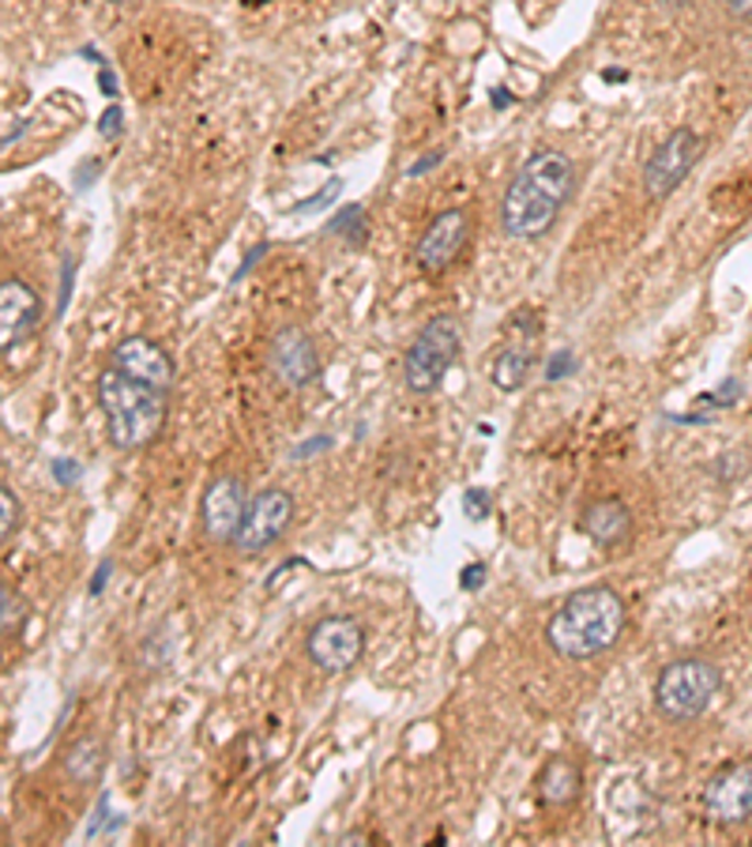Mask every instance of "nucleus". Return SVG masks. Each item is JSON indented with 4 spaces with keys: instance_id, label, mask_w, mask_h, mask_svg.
Listing matches in <instances>:
<instances>
[{
    "instance_id": "f257e3e1",
    "label": "nucleus",
    "mask_w": 752,
    "mask_h": 847,
    "mask_svg": "<svg viewBox=\"0 0 752 847\" xmlns=\"http://www.w3.org/2000/svg\"><path fill=\"white\" fill-rule=\"evenodd\" d=\"M576 185V166L557 147H538L516 170L501 200V226L512 242H538L553 231Z\"/></svg>"
},
{
    "instance_id": "f03ea898",
    "label": "nucleus",
    "mask_w": 752,
    "mask_h": 847,
    "mask_svg": "<svg viewBox=\"0 0 752 847\" xmlns=\"http://www.w3.org/2000/svg\"><path fill=\"white\" fill-rule=\"evenodd\" d=\"M625 622V599L606 584H591L572 591L557 606V614L546 622V640L561 659H595L621 640Z\"/></svg>"
},
{
    "instance_id": "7ed1b4c3",
    "label": "nucleus",
    "mask_w": 752,
    "mask_h": 847,
    "mask_svg": "<svg viewBox=\"0 0 752 847\" xmlns=\"http://www.w3.org/2000/svg\"><path fill=\"white\" fill-rule=\"evenodd\" d=\"M99 403L105 414V430L117 448H139L158 437L170 411V388L139 381L128 369L105 366L99 377Z\"/></svg>"
},
{
    "instance_id": "20e7f679",
    "label": "nucleus",
    "mask_w": 752,
    "mask_h": 847,
    "mask_svg": "<svg viewBox=\"0 0 752 847\" xmlns=\"http://www.w3.org/2000/svg\"><path fill=\"white\" fill-rule=\"evenodd\" d=\"M719 690L722 675L711 659L681 656L662 667L659 678H654V709L674 723H693L711 709Z\"/></svg>"
},
{
    "instance_id": "39448f33",
    "label": "nucleus",
    "mask_w": 752,
    "mask_h": 847,
    "mask_svg": "<svg viewBox=\"0 0 752 847\" xmlns=\"http://www.w3.org/2000/svg\"><path fill=\"white\" fill-rule=\"evenodd\" d=\"M459 339H463V335H459V321L448 313L422 324V332L414 335V343L406 347V358H403V381L414 395H433L445 385L448 369L456 366Z\"/></svg>"
},
{
    "instance_id": "423d86ee",
    "label": "nucleus",
    "mask_w": 752,
    "mask_h": 847,
    "mask_svg": "<svg viewBox=\"0 0 752 847\" xmlns=\"http://www.w3.org/2000/svg\"><path fill=\"white\" fill-rule=\"evenodd\" d=\"M290 524H294V493L282 487L260 490L249 501V509H245L242 532H237V539H234L237 554L252 558V554L271 550V546L290 532Z\"/></svg>"
},
{
    "instance_id": "0eeeda50",
    "label": "nucleus",
    "mask_w": 752,
    "mask_h": 847,
    "mask_svg": "<svg viewBox=\"0 0 752 847\" xmlns=\"http://www.w3.org/2000/svg\"><path fill=\"white\" fill-rule=\"evenodd\" d=\"M305 651L324 675H343L361 659L366 651V629L350 614H324L305 637Z\"/></svg>"
},
{
    "instance_id": "6e6552de",
    "label": "nucleus",
    "mask_w": 752,
    "mask_h": 847,
    "mask_svg": "<svg viewBox=\"0 0 752 847\" xmlns=\"http://www.w3.org/2000/svg\"><path fill=\"white\" fill-rule=\"evenodd\" d=\"M704 140L693 129H674L659 147L651 152L648 166H643V192L651 200H666L677 192V185L693 174V166L700 163Z\"/></svg>"
},
{
    "instance_id": "1a4fd4ad",
    "label": "nucleus",
    "mask_w": 752,
    "mask_h": 847,
    "mask_svg": "<svg viewBox=\"0 0 752 847\" xmlns=\"http://www.w3.org/2000/svg\"><path fill=\"white\" fill-rule=\"evenodd\" d=\"M704 814L722 828L749 822L752 817V757L749 761H733L722 772L711 776V783H707V791H704Z\"/></svg>"
},
{
    "instance_id": "9d476101",
    "label": "nucleus",
    "mask_w": 752,
    "mask_h": 847,
    "mask_svg": "<svg viewBox=\"0 0 752 847\" xmlns=\"http://www.w3.org/2000/svg\"><path fill=\"white\" fill-rule=\"evenodd\" d=\"M245 482L237 475H215L200 498V524L211 543H234L245 520Z\"/></svg>"
},
{
    "instance_id": "9b49d317",
    "label": "nucleus",
    "mask_w": 752,
    "mask_h": 847,
    "mask_svg": "<svg viewBox=\"0 0 752 847\" xmlns=\"http://www.w3.org/2000/svg\"><path fill=\"white\" fill-rule=\"evenodd\" d=\"M467 237H471V215L467 208H448L422 231L418 245H414V264L426 276H440L451 260L463 253Z\"/></svg>"
},
{
    "instance_id": "f8f14e48",
    "label": "nucleus",
    "mask_w": 752,
    "mask_h": 847,
    "mask_svg": "<svg viewBox=\"0 0 752 847\" xmlns=\"http://www.w3.org/2000/svg\"><path fill=\"white\" fill-rule=\"evenodd\" d=\"M268 361L276 369V377L287 388H305L316 381V369H321V355H316V343L301 324H282L271 335Z\"/></svg>"
},
{
    "instance_id": "ddd939ff",
    "label": "nucleus",
    "mask_w": 752,
    "mask_h": 847,
    "mask_svg": "<svg viewBox=\"0 0 752 847\" xmlns=\"http://www.w3.org/2000/svg\"><path fill=\"white\" fill-rule=\"evenodd\" d=\"M110 361L121 369H128V374L139 377V381H150L158 388L173 385V358L166 355L162 343H155L150 335H125V339L113 347Z\"/></svg>"
},
{
    "instance_id": "4468645a",
    "label": "nucleus",
    "mask_w": 752,
    "mask_h": 847,
    "mask_svg": "<svg viewBox=\"0 0 752 847\" xmlns=\"http://www.w3.org/2000/svg\"><path fill=\"white\" fill-rule=\"evenodd\" d=\"M38 316H42L38 290L15 276H4V282H0V332H4L0 339H4V350H12L15 343L38 324Z\"/></svg>"
},
{
    "instance_id": "2eb2a0df",
    "label": "nucleus",
    "mask_w": 752,
    "mask_h": 847,
    "mask_svg": "<svg viewBox=\"0 0 752 847\" xmlns=\"http://www.w3.org/2000/svg\"><path fill=\"white\" fill-rule=\"evenodd\" d=\"M580 532L602 550H617L632 539V513L621 498H595L583 505Z\"/></svg>"
},
{
    "instance_id": "dca6fc26",
    "label": "nucleus",
    "mask_w": 752,
    "mask_h": 847,
    "mask_svg": "<svg viewBox=\"0 0 752 847\" xmlns=\"http://www.w3.org/2000/svg\"><path fill=\"white\" fill-rule=\"evenodd\" d=\"M535 339L538 332H519L516 328V316L508 321V343L493 355V366H490V381L501 388V392H519L530 377V366H535Z\"/></svg>"
},
{
    "instance_id": "f3484780",
    "label": "nucleus",
    "mask_w": 752,
    "mask_h": 847,
    "mask_svg": "<svg viewBox=\"0 0 752 847\" xmlns=\"http://www.w3.org/2000/svg\"><path fill=\"white\" fill-rule=\"evenodd\" d=\"M580 788H583L580 765L561 754L550 757L535 780V791H538V802H542V806H569V802L580 799Z\"/></svg>"
},
{
    "instance_id": "a211bd4d",
    "label": "nucleus",
    "mask_w": 752,
    "mask_h": 847,
    "mask_svg": "<svg viewBox=\"0 0 752 847\" xmlns=\"http://www.w3.org/2000/svg\"><path fill=\"white\" fill-rule=\"evenodd\" d=\"M60 765H65V772L72 783H99L102 765H105V746L94 735H83L65 749Z\"/></svg>"
},
{
    "instance_id": "6ab92c4d",
    "label": "nucleus",
    "mask_w": 752,
    "mask_h": 847,
    "mask_svg": "<svg viewBox=\"0 0 752 847\" xmlns=\"http://www.w3.org/2000/svg\"><path fill=\"white\" fill-rule=\"evenodd\" d=\"M20 524H23V505H20V498H15V490L4 482V487H0V539L12 543L15 532H20Z\"/></svg>"
},
{
    "instance_id": "aec40b11",
    "label": "nucleus",
    "mask_w": 752,
    "mask_h": 847,
    "mask_svg": "<svg viewBox=\"0 0 752 847\" xmlns=\"http://www.w3.org/2000/svg\"><path fill=\"white\" fill-rule=\"evenodd\" d=\"M749 467H752V460L745 453H722L719 460H715V479L719 482H738V479H745L749 475Z\"/></svg>"
},
{
    "instance_id": "412c9836",
    "label": "nucleus",
    "mask_w": 752,
    "mask_h": 847,
    "mask_svg": "<svg viewBox=\"0 0 752 847\" xmlns=\"http://www.w3.org/2000/svg\"><path fill=\"white\" fill-rule=\"evenodd\" d=\"M0 599H4V637H15L20 633V625H23V617H26V603H23V595H15L12 588L4 584V591H0Z\"/></svg>"
},
{
    "instance_id": "4be33fe9",
    "label": "nucleus",
    "mask_w": 752,
    "mask_h": 847,
    "mask_svg": "<svg viewBox=\"0 0 752 847\" xmlns=\"http://www.w3.org/2000/svg\"><path fill=\"white\" fill-rule=\"evenodd\" d=\"M332 231H343V234H347V242H353V245L366 242V215H361V208H347V211H343V215L332 223Z\"/></svg>"
},
{
    "instance_id": "5701e85b",
    "label": "nucleus",
    "mask_w": 752,
    "mask_h": 847,
    "mask_svg": "<svg viewBox=\"0 0 752 847\" xmlns=\"http://www.w3.org/2000/svg\"><path fill=\"white\" fill-rule=\"evenodd\" d=\"M490 509H493V498H490V490H482V487H471L463 493V513L471 516V520H485L490 516Z\"/></svg>"
},
{
    "instance_id": "b1692460",
    "label": "nucleus",
    "mask_w": 752,
    "mask_h": 847,
    "mask_svg": "<svg viewBox=\"0 0 752 847\" xmlns=\"http://www.w3.org/2000/svg\"><path fill=\"white\" fill-rule=\"evenodd\" d=\"M339 189H343L339 181H327L324 189L316 192V197H308V200H301V204H294V215H308V211H321V208H327L335 197H339Z\"/></svg>"
},
{
    "instance_id": "393cba45",
    "label": "nucleus",
    "mask_w": 752,
    "mask_h": 847,
    "mask_svg": "<svg viewBox=\"0 0 752 847\" xmlns=\"http://www.w3.org/2000/svg\"><path fill=\"white\" fill-rule=\"evenodd\" d=\"M741 400V385L738 381H727L722 388H715V395H707V408H730V403Z\"/></svg>"
},
{
    "instance_id": "a878e982",
    "label": "nucleus",
    "mask_w": 752,
    "mask_h": 847,
    "mask_svg": "<svg viewBox=\"0 0 752 847\" xmlns=\"http://www.w3.org/2000/svg\"><path fill=\"white\" fill-rule=\"evenodd\" d=\"M53 475H57L60 487H72L79 479V464L76 460H53Z\"/></svg>"
},
{
    "instance_id": "bb28decb",
    "label": "nucleus",
    "mask_w": 752,
    "mask_h": 847,
    "mask_svg": "<svg viewBox=\"0 0 752 847\" xmlns=\"http://www.w3.org/2000/svg\"><path fill=\"white\" fill-rule=\"evenodd\" d=\"M459 584H463L467 591H478V588L485 584V565H482V561L467 565V569H463V577H459Z\"/></svg>"
},
{
    "instance_id": "cd10ccee",
    "label": "nucleus",
    "mask_w": 752,
    "mask_h": 847,
    "mask_svg": "<svg viewBox=\"0 0 752 847\" xmlns=\"http://www.w3.org/2000/svg\"><path fill=\"white\" fill-rule=\"evenodd\" d=\"M576 369V361H572V355L564 350V355H557L553 358V366H550V381H557V377H564V374H572Z\"/></svg>"
},
{
    "instance_id": "c85d7f7f",
    "label": "nucleus",
    "mask_w": 752,
    "mask_h": 847,
    "mask_svg": "<svg viewBox=\"0 0 752 847\" xmlns=\"http://www.w3.org/2000/svg\"><path fill=\"white\" fill-rule=\"evenodd\" d=\"M99 132H102V136H117V132H121V110H110V113H105Z\"/></svg>"
},
{
    "instance_id": "c756f323",
    "label": "nucleus",
    "mask_w": 752,
    "mask_h": 847,
    "mask_svg": "<svg viewBox=\"0 0 752 847\" xmlns=\"http://www.w3.org/2000/svg\"><path fill=\"white\" fill-rule=\"evenodd\" d=\"M110 572H113V565L110 561H102L99 565V572H94V580H91V595H99V591L110 584Z\"/></svg>"
},
{
    "instance_id": "7c9ffc66",
    "label": "nucleus",
    "mask_w": 752,
    "mask_h": 847,
    "mask_svg": "<svg viewBox=\"0 0 752 847\" xmlns=\"http://www.w3.org/2000/svg\"><path fill=\"white\" fill-rule=\"evenodd\" d=\"M727 8L738 20H752V0H727Z\"/></svg>"
},
{
    "instance_id": "2f4dec72",
    "label": "nucleus",
    "mask_w": 752,
    "mask_h": 847,
    "mask_svg": "<svg viewBox=\"0 0 752 847\" xmlns=\"http://www.w3.org/2000/svg\"><path fill=\"white\" fill-rule=\"evenodd\" d=\"M263 253H268V245H256V249L249 253V257H245V260H242V268H237V276H234V279H242V276H245V271H249V268H252V260H260V257H263Z\"/></svg>"
},
{
    "instance_id": "473e14b6",
    "label": "nucleus",
    "mask_w": 752,
    "mask_h": 847,
    "mask_svg": "<svg viewBox=\"0 0 752 847\" xmlns=\"http://www.w3.org/2000/svg\"><path fill=\"white\" fill-rule=\"evenodd\" d=\"M316 448H332V437H316V441H308V445H301V453H298V456H313Z\"/></svg>"
},
{
    "instance_id": "72a5a7b5",
    "label": "nucleus",
    "mask_w": 752,
    "mask_h": 847,
    "mask_svg": "<svg viewBox=\"0 0 752 847\" xmlns=\"http://www.w3.org/2000/svg\"><path fill=\"white\" fill-rule=\"evenodd\" d=\"M440 163V152H433V155H426V158H422V163L418 166H414V170L411 174H426L429 170V166H437Z\"/></svg>"
},
{
    "instance_id": "f704fd0d",
    "label": "nucleus",
    "mask_w": 752,
    "mask_h": 847,
    "mask_svg": "<svg viewBox=\"0 0 752 847\" xmlns=\"http://www.w3.org/2000/svg\"><path fill=\"white\" fill-rule=\"evenodd\" d=\"M94 170H99V163H83V170H79V185H91V178H94Z\"/></svg>"
},
{
    "instance_id": "c9c22d12",
    "label": "nucleus",
    "mask_w": 752,
    "mask_h": 847,
    "mask_svg": "<svg viewBox=\"0 0 752 847\" xmlns=\"http://www.w3.org/2000/svg\"><path fill=\"white\" fill-rule=\"evenodd\" d=\"M102 91L105 94H117V79H113V73H102Z\"/></svg>"
},
{
    "instance_id": "e433bc0d",
    "label": "nucleus",
    "mask_w": 752,
    "mask_h": 847,
    "mask_svg": "<svg viewBox=\"0 0 752 847\" xmlns=\"http://www.w3.org/2000/svg\"><path fill=\"white\" fill-rule=\"evenodd\" d=\"M113 4H128V0H113Z\"/></svg>"
}]
</instances>
